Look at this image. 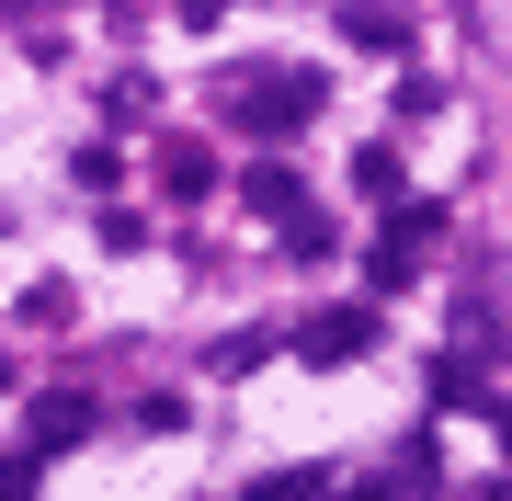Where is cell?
Wrapping results in <instances>:
<instances>
[{"mask_svg": "<svg viewBox=\"0 0 512 501\" xmlns=\"http://www.w3.org/2000/svg\"><path fill=\"white\" fill-rule=\"evenodd\" d=\"M319 114V69H262V80H228V126L239 137H296Z\"/></svg>", "mask_w": 512, "mask_h": 501, "instance_id": "6da1fadb", "label": "cell"}, {"mask_svg": "<svg viewBox=\"0 0 512 501\" xmlns=\"http://www.w3.org/2000/svg\"><path fill=\"white\" fill-rule=\"evenodd\" d=\"M433 228H444V205H387V228H376V297H399V285L421 274V262H433Z\"/></svg>", "mask_w": 512, "mask_h": 501, "instance_id": "7a4b0ae2", "label": "cell"}, {"mask_svg": "<svg viewBox=\"0 0 512 501\" xmlns=\"http://www.w3.org/2000/svg\"><path fill=\"white\" fill-rule=\"evenodd\" d=\"M376 331H387L376 308H319L308 331H296V353H308V365H365V353H376Z\"/></svg>", "mask_w": 512, "mask_h": 501, "instance_id": "3957f363", "label": "cell"}, {"mask_svg": "<svg viewBox=\"0 0 512 501\" xmlns=\"http://www.w3.org/2000/svg\"><path fill=\"white\" fill-rule=\"evenodd\" d=\"M239 205H251V217H308V183H296V160H251V171H239Z\"/></svg>", "mask_w": 512, "mask_h": 501, "instance_id": "277c9868", "label": "cell"}, {"mask_svg": "<svg viewBox=\"0 0 512 501\" xmlns=\"http://www.w3.org/2000/svg\"><path fill=\"white\" fill-rule=\"evenodd\" d=\"M160 194H171V205H194V194H217V160H205L194 137H160Z\"/></svg>", "mask_w": 512, "mask_h": 501, "instance_id": "5b68a950", "label": "cell"}, {"mask_svg": "<svg viewBox=\"0 0 512 501\" xmlns=\"http://www.w3.org/2000/svg\"><path fill=\"white\" fill-rule=\"evenodd\" d=\"M92 433V399L80 388H57V399H35V456H57V445H80Z\"/></svg>", "mask_w": 512, "mask_h": 501, "instance_id": "8992f818", "label": "cell"}, {"mask_svg": "<svg viewBox=\"0 0 512 501\" xmlns=\"http://www.w3.org/2000/svg\"><path fill=\"white\" fill-rule=\"evenodd\" d=\"M342 35L365 46V57H399V46H410V23L387 12V0H353V12H342Z\"/></svg>", "mask_w": 512, "mask_h": 501, "instance_id": "52a82bcc", "label": "cell"}, {"mask_svg": "<svg viewBox=\"0 0 512 501\" xmlns=\"http://www.w3.org/2000/svg\"><path fill=\"white\" fill-rule=\"evenodd\" d=\"M239 501H330V467H262Z\"/></svg>", "mask_w": 512, "mask_h": 501, "instance_id": "ba28073f", "label": "cell"}, {"mask_svg": "<svg viewBox=\"0 0 512 501\" xmlns=\"http://www.w3.org/2000/svg\"><path fill=\"white\" fill-rule=\"evenodd\" d=\"M285 251H296V262H330V251H342V228L308 205V217H285Z\"/></svg>", "mask_w": 512, "mask_h": 501, "instance_id": "9c48e42d", "label": "cell"}, {"mask_svg": "<svg viewBox=\"0 0 512 501\" xmlns=\"http://www.w3.org/2000/svg\"><path fill=\"white\" fill-rule=\"evenodd\" d=\"M353 183H365L376 205H399V149H353Z\"/></svg>", "mask_w": 512, "mask_h": 501, "instance_id": "30bf717a", "label": "cell"}, {"mask_svg": "<svg viewBox=\"0 0 512 501\" xmlns=\"http://www.w3.org/2000/svg\"><path fill=\"white\" fill-rule=\"evenodd\" d=\"M0 501H35V456H0Z\"/></svg>", "mask_w": 512, "mask_h": 501, "instance_id": "8fae6325", "label": "cell"}, {"mask_svg": "<svg viewBox=\"0 0 512 501\" xmlns=\"http://www.w3.org/2000/svg\"><path fill=\"white\" fill-rule=\"evenodd\" d=\"M69 0H0V23H57Z\"/></svg>", "mask_w": 512, "mask_h": 501, "instance_id": "7c38bea8", "label": "cell"}, {"mask_svg": "<svg viewBox=\"0 0 512 501\" xmlns=\"http://www.w3.org/2000/svg\"><path fill=\"white\" fill-rule=\"evenodd\" d=\"M353 501H410V479L387 467V479H353Z\"/></svg>", "mask_w": 512, "mask_h": 501, "instance_id": "4fadbf2b", "label": "cell"}, {"mask_svg": "<svg viewBox=\"0 0 512 501\" xmlns=\"http://www.w3.org/2000/svg\"><path fill=\"white\" fill-rule=\"evenodd\" d=\"M490 433H501V456H512V399H490Z\"/></svg>", "mask_w": 512, "mask_h": 501, "instance_id": "5bb4252c", "label": "cell"}]
</instances>
